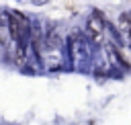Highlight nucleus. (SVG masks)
I'll list each match as a JSON object with an SVG mask.
<instances>
[{"label":"nucleus","instance_id":"obj_1","mask_svg":"<svg viewBox=\"0 0 131 125\" xmlns=\"http://www.w3.org/2000/svg\"><path fill=\"white\" fill-rule=\"evenodd\" d=\"M86 33H88V37H90L92 43H96V45L102 43V39H104V23H102L100 12H94L86 20Z\"/></svg>","mask_w":131,"mask_h":125},{"label":"nucleus","instance_id":"obj_2","mask_svg":"<svg viewBox=\"0 0 131 125\" xmlns=\"http://www.w3.org/2000/svg\"><path fill=\"white\" fill-rule=\"evenodd\" d=\"M45 47L51 49V51L61 47V37H59V33L55 29H47V33H45Z\"/></svg>","mask_w":131,"mask_h":125}]
</instances>
